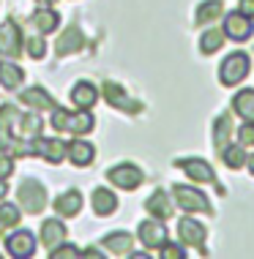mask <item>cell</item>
I'll list each match as a JSON object with an SVG mask.
<instances>
[{
	"label": "cell",
	"mask_w": 254,
	"mask_h": 259,
	"mask_svg": "<svg viewBox=\"0 0 254 259\" xmlns=\"http://www.w3.org/2000/svg\"><path fill=\"white\" fill-rule=\"evenodd\" d=\"M11 172H14L11 156H6V153H0V178H9Z\"/></svg>",
	"instance_id": "cell-36"
},
{
	"label": "cell",
	"mask_w": 254,
	"mask_h": 259,
	"mask_svg": "<svg viewBox=\"0 0 254 259\" xmlns=\"http://www.w3.org/2000/svg\"><path fill=\"white\" fill-rule=\"evenodd\" d=\"M19 205H22L27 213H41L47 205V188L36 183V180H22V186H19Z\"/></svg>",
	"instance_id": "cell-4"
},
{
	"label": "cell",
	"mask_w": 254,
	"mask_h": 259,
	"mask_svg": "<svg viewBox=\"0 0 254 259\" xmlns=\"http://www.w3.org/2000/svg\"><path fill=\"white\" fill-rule=\"evenodd\" d=\"M66 235H68V229L63 227V221L58 219H47L44 224H41V243H44V248H58L63 240H66Z\"/></svg>",
	"instance_id": "cell-13"
},
{
	"label": "cell",
	"mask_w": 254,
	"mask_h": 259,
	"mask_svg": "<svg viewBox=\"0 0 254 259\" xmlns=\"http://www.w3.org/2000/svg\"><path fill=\"white\" fill-rule=\"evenodd\" d=\"M22 50L30 55V58H44L47 55V41L41 38V36H25V41H22Z\"/></svg>",
	"instance_id": "cell-30"
},
{
	"label": "cell",
	"mask_w": 254,
	"mask_h": 259,
	"mask_svg": "<svg viewBox=\"0 0 254 259\" xmlns=\"http://www.w3.org/2000/svg\"><path fill=\"white\" fill-rule=\"evenodd\" d=\"M161 256H164V259H183V256H186V251H183L180 246H175V243H164V246H161Z\"/></svg>",
	"instance_id": "cell-35"
},
{
	"label": "cell",
	"mask_w": 254,
	"mask_h": 259,
	"mask_svg": "<svg viewBox=\"0 0 254 259\" xmlns=\"http://www.w3.org/2000/svg\"><path fill=\"white\" fill-rule=\"evenodd\" d=\"M82 210V194L71 188V191H63L58 199H55V213L63 215V219H74Z\"/></svg>",
	"instance_id": "cell-17"
},
{
	"label": "cell",
	"mask_w": 254,
	"mask_h": 259,
	"mask_svg": "<svg viewBox=\"0 0 254 259\" xmlns=\"http://www.w3.org/2000/svg\"><path fill=\"white\" fill-rule=\"evenodd\" d=\"M0 55L3 58H19L22 55V30L14 19H6L0 25Z\"/></svg>",
	"instance_id": "cell-6"
},
{
	"label": "cell",
	"mask_w": 254,
	"mask_h": 259,
	"mask_svg": "<svg viewBox=\"0 0 254 259\" xmlns=\"http://www.w3.org/2000/svg\"><path fill=\"white\" fill-rule=\"evenodd\" d=\"M104 99H107L112 107H118V109H123V112H139V104L129 99V96L123 93V88L121 85H115V82H104Z\"/></svg>",
	"instance_id": "cell-15"
},
{
	"label": "cell",
	"mask_w": 254,
	"mask_h": 259,
	"mask_svg": "<svg viewBox=\"0 0 254 259\" xmlns=\"http://www.w3.org/2000/svg\"><path fill=\"white\" fill-rule=\"evenodd\" d=\"M175 164H178V169H183L189 175L192 183H210V186L219 183L216 172L210 169V164H208V161H202V158H180V161H175Z\"/></svg>",
	"instance_id": "cell-8"
},
{
	"label": "cell",
	"mask_w": 254,
	"mask_h": 259,
	"mask_svg": "<svg viewBox=\"0 0 254 259\" xmlns=\"http://www.w3.org/2000/svg\"><path fill=\"white\" fill-rule=\"evenodd\" d=\"M6 248H9V254L14 259H27V256L36 254V237H33V232H27V229H17L14 235H9Z\"/></svg>",
	"instance_id": "cell-12"
},
{
	"label": "cell",
	"mask_w": 254,
	"mask_h": 259,
	"mask_svg": "<svg viewBox=\"0 0 254 259\" xmlns=\"http://www.w3.org/2000/svg\"><path fill=\"white\" fill-rule=\"evenodd\" d=\"M213 142H216L219 150H222L227 142H232V120H230V115H219L216 117V123H213Z\"/></svg>",
	"instance_id": "cell-27"
},
{
	"label": "cell",
	"mask_w": 254,
	"mask_h": 259,
	"mask_svg": "<svg viewBox=\"0 0 254 259\" xmlns=\"http://www.w3.org/2000/svg\"><path fill=\"white\" fill-rule=\"evenodd\" d=\"M246 161H249V169H251V175H254V153H251V156L246 158Z\"/></svg>",
	"instance_id": "cell-40"
},
{
	"label": "cell",
	"mask_w": 254,
	"mask_h": 259,
	"mask_svg": "<svg viewBox=\"0 0 254 259\" xmlns=\"http://www.w3.org/2000/svg\"><path fill=\"white\" fill-rule=\"evenodd\" d=\"M222 158H224V164H227L230 169H241L249 156H246V148L238 142V145H224V148H222Z\"/></svg>",
	"instance_id": "cell-28"
},
{
	"label": "cell",
	"mask_w": 254,
	"mask_h": 259,
	"mask_svg": "<svg viewBox=\"0 0 254 259\" xmlns=\"http://www.w3.org/2000/svg\"><path fill=\"white\" fill-rule=\"evenodd\" d=\"M49 123H52L55 131H68V134L80 137V134H88V131H93L96 120L88 115V112H68L63 107H52V117H49Z\"/></svg>",
	"instance_id": "cell-1"
},
{
	"label": "cell",
	"mask_w": 254,
	"mask_h": 259,
	"mask_svg": "<svg viewBox=\"0 0 254 259\" xmlns=\"http://www.w3.org/2000/svg\"><path fill=\"white\" fill-rule=\"evenodd\" d=\"M137 235H139V240H142L145 248H161V246H164V243L169 240L167 227H164V224H161L159 219L142 221V224H139V229H137Z\"/></svg>",
	"instance_id": "cell-11"
},
{
	"label": "cell",
	"mask_w": 254,
	"mask_h": 259,
	"mask_svg": "<svg viewBox=\"0 0 254 259\" xmlns=\"http://www.w3.org/2000/svg\"><path fill=\"white\" fill-rule=\"evenodd\" d=\"M172 197H175V205L183 207L186 213H210V202H208V197L200 191V188H194V186L175 183Z\"/></svg>",
	"instance_id": "cell-3"
},
{
	"label": "cell",
	"mask_w": 254,
	"mask_h": 259,
	"mask_svg": "<svg viewBox=\"0 0 254 259\" xmlns=\"http://www.w3.org/2000/svg\"><path fill=\"white\" fill-rule=\"evenodd\" d=\"M19 131H22V134H39V131H41V117H36V115H19Z\"/></svg>",
	"instance_id": "cell-32"
},
{
	"label": "cell",
	"mask_w": 254,
	"mask_h": 259,
	"mask_svg": "<svg viewBox=\"0 0 254 259\" xmlns=\"http://www.w3.org/2000/svg\"><path fill=\"white\" fill-rule=\"evenodd\" d=\"M232 112H235L238 117H243V120L254 123V88L241 90V93L232 99Z\"/></svg>",
	"instance_id": "cell-22"
},
{
	"label": "cell",
	"mask_w": 254,
	"mask_h": 259,
	"mask_svg": "<svg viewBox=\"0 0 254 259\" xmlns=\"http://www.w3.org/2000/svg\"><path fill=\"white\" fill-rule=\"evenodd\" d=\"M107 180L112 186H118V188L134 191V188L145 180V175H142L139 166H134V164H118V166H112V169L107 172Z\"/></svg>",
	"instance_id": "cell-5"
},
{
	"label": "cell",
	"mask_w": 254,
	"mask_h": 259,
	"mask_svg": "<svg viewBox=\"0 0 254 259\" xmlns=\"http://www.w3.org/2000/svg\"><path fill=\"white\" fill-rule=\"evenodd\" d=\"M222 30L227 33V38H232V41H246L254 33V22H251V17H246L241 11H230V14H224Z\"/></svg>",
	"instance_id": "cell-9"
},
{
	"label": "cell",
	"mask_w": 254,
	"mask_h": 259,
	"mask_svg": "<svg viewBox=\"0 0 254 259\" xmlns=\"http://www.w3.org/2000/svg\"><path fill=\"white\" fill-rule=\"evenodd\" d=\"M19 207L17 205H9V202H3L0 205V227H17L19 224Z\"/></svg>",
	"instance_id": "cell-31"
},
{
	"label": "cell",
	"mask_w": 254,
	"mask_h": 259,
	"mask_svg": "<svg viewBox=\"0 0 254 259\" xmlns=\"http://www.w3.org/2000/svg\"><path fill=\"white\" fill-rule=\"evenodd\" d=\"M93 156H96V148L90 142H85V139H74L68 145V158H71L74 166H88L93 161Z\"/></svg>",
	"instance_id": "cell-23"
},
{
	"label": "cell",
	"mask_w": 254,
	"mask_h": 259,
	"mask_svg": "<svg viewBox=\"0 0 254 259\" xmlns=\"http://www.w3.org/2000/svg\"><path fill=\"white\" fill-rule=\"evenodd\" d=\"M219 17H224V3L222 0H205V3L197 9V27L213 25Z\"/></svg>",
	"instance_id": "cell-25"
},
{
	"label": "cell",
	"mask_w": 254,
	"mask_h": 259,
	"mask_svg": "<svg viewBox=\"0 0 254 259\" xmlns=\"http://www.w3.org/2000/svg\"><path fill=\"white\" fill-rule=\"evenodd\" d=\"M6 191H9V183H6V178H0V199L6 197Z\"/></svg>",
	"instance_id": "cell-38"
},
{
	"label": "cell",
	"mask_w": 254,
	"mask_h": 259,
	"mask_svg": "<svg viewBox=\"0 0 254 259\" xmlns=\"http://www.w3.org/2000/svg\"><path fill=\"white\" fill-rule=\"evenodd\" d=\"M101 246L110 248L112 254H118V256H126V254H131V248H134V237L129 232H112L101 240Z\"/></svg>",
	"instance_id": "cell-24"
},
{
	"label": "cell",
	"mask_w": 254,
	"mask_h": 259,
	"mask_svg": "<svg viewBox=\"0 0 254 259\" xmlns=\"http://www.w3.org/2000/svg\"><path fill=\"white\" fill-rule=\"evenodd\" d=\"M33 153L41 158H47L49 164H60V161L68 156V145L58 137H47V139L39 137V139H33Z\"/></svg>",
	"instance_id": "cell-7"
},
{
	"label": "cell",
	"mask_w": 254,
	"mask_h": 259,
	"mask_svg": "<svg viewBox=\"0 0 254 259\" xmlns=\"http://www.w3.org/2000/svg\"><path fill=\"white\" fill-rule=\"evenodd\" d=\"M25 79V71L11 60H0V88L6 90H17Z\"/></svg>",
	"instance_id": "cell-20"
},
{
	"label": "cell",
	"mask_w": 254,
	"mask_h": 259,
	"mask_svg": "<svg viewBox=\"0 0 254 259\" xmlns=\"http://www.w3.org/2000/svg\"><path fill=\"white\" fill-rule=\"evenodd\" d=\"M82 44H85V41H82V33L77 30V27H71V30H66V33L58 38V47H55V50H58L60 55H68V52H80Z\"/></svg>",
	"instance_id": "cell-29"
},
{
	"label": "cell",
	"mask_w": 254,
	"mask_h": 259,
	"mask_svg": "<svg viewBox=\"0 0 254 259\" xmlns=\"http://www.w3.org/2000/svg\"><path fill=\"white\" fill-rule=\"evenodd\" d=\"M19 101L27 104V107H33V109H52L55 107V101H52V96L47 93L44 88H27L19 93Z\"/></svg>",
	"instance_id": "cell-21"
},
{
	"label": "cell",
	"mask_w": 254,
	"mask_h": 259,
	"mask_svg": "<svg viewBox=\"0 0 254 259\" xmlns=\"http://www.w3.org/2000/svg\"><path fill=\"white\" fill-rule=\"evenodd\" d=\"M251 68V58L246 52H232L224 58L222 68H219V82H222L224 88H232L238 85V82L246 79V74H249Z\"/></svg>",
	"instance_id": "cell-2"
},
{
	"label": "cell",
	"mask_w": 254,
	"mask_h": 259,
	"mask_svg": "<svg viewBox=\"0 0 254 259\" xmlns=\"http://www.w3.org/2000/svg\"><path fill=\"white\" fill-rule=\"evenodd\" d=\"M36 3H39V6H55L58 0H36Z\"/></svg>",
	"instance_id": "cell-39"
},
{
	"label": "cell",
	"mask_w": 254,
	"mask_h": 259,
	"mask_svg": "<svg viewBox=\"0 0 254 259\" xmlns=\"http://www.w3.org/2000/svg\"><path fill=\"white\" fill-rule=\"evenodd\" d=\"M71 101L77 109H90L98 101V90L90 85V82H77L71 88Z\"/></svg>",
	"instance_id": "cell-19"
},
{
	"label": "cell",
	"mask_w": 254,
	"mask_h": 259,
	"mask_svg": "<svg viewBox=\"0 0 254 259\" xmlns=\"http://www.w3.org/2000/svg\"><path fill=\"white\" fill-rule=\"evenodd\" d=\"M238 142H241L243 148H254V123L246 120L241 128H238Z\"/></svg>",
	"instance_id": "cell-33"
},
{
	"label": "cell",
	"mask_w": 254,
	"mask_h": 259,
	"mask_svg": "<svg viewBox=\"0 0 254 259\" xmlns=\"http://www.w3.org/2000/svg\"><path fill=\"white\" fill-rule=\"evenodd\" d=\"M30 25L36 27L39 33H52V30H58V25H60V14L52 11V6H39L30 17Z\"/></svg>",
	"instance_id": "cell-16"
},
{
	"label": "cell",
	"mask_w": 254,
	"mask_h": 259,
	"mask_svg": "<svg viewBox=\"0 0 254 259\" xmlns=\"http://www.w3.org/2000/svg\"><path fill=\"white\" fill-rule=\"evenodd\" d=\"M178 237H180V243L183 246H189V248H202L205 246V237H208V229L202 227L200 221H194V219H180L178 221Z\"/></svg>",
	"instance_id": "cell-10"
},
{
	"label": "cell",
	"mask_w": 254,
	"mask_h": 259,
	"mask_svg": "<svg viewBox=\"0 0 254 259\" xmlns=\"http://www.w3.org/2000/svg\"><path fill=\"white\" fill-rule=\"evenodd\" d=\"M49 256H52V259H77V256H80V251H77V246H60V248L49 251Z\"/></svg>",
	"instance_id": "cell-34"
},
{
	"label": "cell",
	"mask_w": 254,
	"mask_h": 259,
	"mask_svg": "<svg viewBox=\"0 0 254 259\" xmlns=\"http://www.w3.org/2000/svg\"><path fill=\"white\" fill-rule=\"evenodd\" d=\"M238 11L254 19V0H241V3H238Z\"/></svg>",
	"instance_id": "cell-37"
},
{
	"label": "cell",
	"mask_w": 254,
	"mask_h": 259,
	"mask_svg": "<svg viewBox=\"0 0 254 259\" xmlns=\"http://www.w3.org/2000/svg\"><path fill=\"white\" fill-rule=\"evenodd\" d=\"M90 205H93L96 215H112L118 210V197L110 188H96L93 197H90Z\"/></svg>",
	"instance_id": "cell-18"
},
{
	"label": "cell",
	"mask_w": 254,
	"mask_h": 259,
	"mask_svg": "<svg viewBox=\"0 0 254 259\" xmlns=\"http://www.w3.org/2000/svg\"><path fill=\"white\" fill-rule=\"evenodd\" d=\"M145 210L153 215V219H159V221H167V219H172V202H169V197H167V191H153L151 197H148V202H145Z\"/></svg>",
	"instance_id": "cell-14"
},
{
	"label": "cell",
	"mask_w": 254,
	"mask_h": 259,
	"mask_svg": "<svg viewBox=\"0 0 254 259\" xmlns=\"http://www.w3.org/2000/svg\"><path fill=\"white\" fill-rule=\"evenodd\" d=\"M224 38H227V33H224V30H219V27H213V25H210V30H205V33H202L200 50L205 52V55H213V52H219V50L224 47Z\"/></svg>",
	"instance_id": "cell-26"
}]
</instances>
